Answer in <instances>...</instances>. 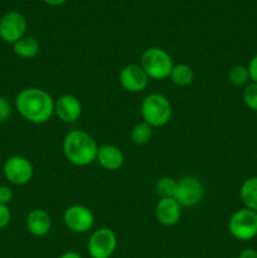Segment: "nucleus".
Segmentation results:
<instances>
[{
    "mask_svg": "<svg viewBox=\"0 0 257 258\" xmlns=\"http://www.w3.org/2000/svg\"><path fill=\"white\" fill-rule=\"evenodd\" d=\"M27 32V20L18 12H8L0 18V38L4 42L14 44L22 39Z\"/></svg>",
    "mask_w": 257,
    "mask_h": 258,
    "instance_id": "obj_10",
    "label": "nucleus"
},
{
    "mask_svg": "<svg viewBox=\"0 0 257 258\" xmlns=\"http://www.w3.org/2000/svg\"><path fill=\"white\" fill-rule=\"evenodd\" d=\"M10 221H12V213H10L9 207L0 204V229L9 226Z\"/></svg>",
    "mask_w": 257,
    "mask_h": 258,
    "instance_id": "obj_24",
    "label": "nucleus"
},
{
    "mask_svg": "<svg viewBox=\"0 0 257 258\" xmlns=\"http://www.w3.org/2000/svg\"><path fill=\"white\" fill-rule=\"evenodd\" d=\"M63 223L73 233H87L95 224V216L87 207L75 204L65 211Z\"/></svg>",
    "mask_w": 257,
    "mask_h": 258,
    "instance_id": "obj_9",
    "label": "nucleus"
},
{
    "mask_svg": "<svg viewBox=\"0 0 257 258\" xmlns=\"http://www.w3.org/2000/svg\"><path fill=\"white\" fill-rule=\"evenodd\" d=\"M247 68H248L249 80L253 83H257V54H254L253 57L251 58Z\"/></svg>",
    "mask_w": 257,
    "mask_h": 258,
    "instance_id": "obj_26",
    "label": "nucleus"
},
{
    "mask_svg": "<svg viewBox=\"0 0 257 258\" xmlns=\"http://www.w3.org/2000/svg\"><path fill=\"white\" fill-rule=\"evenodd\" d=\"M153 138V127L146 122H139L131 131V140L135 145H146Z\"/></svg>",
    "mask_w": 257,
    "mask_h": 258,
    "instance_id": "obj_19",
    "label": "nucleus"
},
{
    "mask_svg": "<svg viewBox=\"0 0 257 258\" xmlns=\"http://www.w3.org/2000/svg\"><path fill=\"white\" fill-rule=\"evenodd\" d=\"M204 197V185L199 178L194 175H184L176 180V190L174 199L180 207H194L202 202Z\"/></svg>",
    "mask_w": 257,
    "mask_h": 258,
    "instance_id": "obj_6",
    "label": "nucleus"
},
{
    "mask_svg": "<svg viewBox=\"0 0 257 258\" xmlns=\"http://www.w3.org/2000/svg\"><path fill=\"white\" fill-rule=\"evenodd\" d=\"M59 258H82V256L75 251H67L65 252V253L60 254Z\"/></svg>",
    "mask_w": 257,
    "mask_h": 258,
    "instance_id": "obj_28",
    "label": "nucleus"
},
{
    "mask_svg": "<svg viewBox=\"0 0 257 258\" xmlns=\"http://www.w3.org/2000/svg\"><path fill=\"white\" fill-rule=\"evenodd\" d=\"M13 50L18 57L29 59V58H34L39 53V43L35 38L24 35L22 39L13 44Z\"/></svg>",
    "mask_w": 257,
    "mask_h": 258,
    "instance_id": "obj_17",
    "label": "nucleus"
},
{
    "mask_svg": "<svg viewBox=\"0 0 257 258\" xmlns=\"http://www.w3.org/2000/svg\"><path fill=\"white\" fill-rule=\"evenodd\" d=\"M54 113L63 122H76L82 113V105L76 96L66 93L54 101Z\"/></svg>",
    "mask_w": 257,
    "mask_h": 258,
    "instance_id": "obj_12",
    "label": "nucleus"
},
{
    "mask_svg": "<svg viewBox=\"0 0 257 258\" xmlns=\"http://www.w3.org/2000/svg\"><path fill=\"white\" fill-rule=\"evenodd\" d=\"M228 231L238 241H249L257 236V212L242 208L232 214Z\"/></svg>",
    "mask_w": 257,
    "mask_h": 258,
    "instance_id": "obj_5",
    "label": "nucleus"
},
{
    "mask_svg": "<svg viewBox=\"0 0 257 258\" xmlns=\"http://www.w3.org/2000/svg\"><path fill=\"white\" fill-rule=\"evenodd\" d=\"M228 81L233 86L247 85L249 81L248 68L241 64L233 66L228 72Z\"/></svg>",
    "mask_w": 257,
    "mask_h": 258,
    "instance_id": "obj_21",
    "label": "nucleus"
},
{
    "mask_svg": "<svg viewBox=\"0 0 257 258\" xmlns=\"http://www.w3.org/2000/svg\"><path fill=\"white\" fill-rule=\"evenodd\" d=\"M243 102L249 110L257 111V83H248L243 90Z\"/></svg>",
    "mask_w": 257,
    "mask_h": 258,
    "instance_id": "obj_22",
    "label": "nucleus"
},
{
    "mask_svg": "<svg viewBox=\"0 0 257 258\" xmlns=\"http://www.w3.org/2000/svg\"><path fill=\"white\" fill-rule=\"evenodd\" d=\"M43 2H44L45 4L50 5V7H59V5L65 4L67 0H43Z\"/></svg>",
    "mask_w": 257,
    "mask_h": 258,
    "instance_id": "obj_29",
    "label": "nucleus"
},
{
    "mask_svg": "<svg viewBox=\"0 0 257 258\" xmlns=\"http://www.w3.org/2000/svg\"><path fill=\"white\" fill-rule=\"evenodd\" d=\"M96 160L98 161L101 166L106 170H118L122 166L123 160V154L120 148L115 145H102L98 148L97 158Z\"/></svg>",
    "mask_w": 257,
    "mask_h": 258,
    "instance_id": "obj_15",
    "label": "nucleus"
},
{
    "mask_svg": "<svg viewBox=\"0 0 257 258\" xmlns=\"http://www.w3.org/2000/svg\"><path fill=\"white\" fill-rule=\"evenodd\" d=\"M238 258H257V251L253 248H244L239 253Z\"/></svg>",
    "mask_w": 257,
    "mask_h": 258,
    "instance_id": "obj_27",
    "label": "nucleus"
},
{
    "mask_svg": "<svg viewBox=\"0 0 257 258\" xmlns=\"http://www.w3.org/2000/svg\"><path fill=\"white\" fill-rule=\"evenodd\" d=\"M25 226L28 232L34 237H44L52 228V218L44 209L35 208L28 213Z\"/></svg>",
    "mask_w": 257,
    "mask_h": 258,
    "instance_id": "obj_14",
    "label": "nucleus"
},
{
    "mask_svg": "<svg viewBox=\"0 0 257 258\" xmlns=\"http://www.w3.org/2000/svg\"><path fill=\"white\" fill-rule=\"evenodd\" d=\"M3 174L10 184L25 185L32 180L34 168H33L30 160H28L25 156L14 155L5 160L4 166H3Z\"/></svg>",
    "mask_w": 257,
    "mask_h": 258,
    "instance_id": "obj_8",
    "label": "nucleus"
},
{
    "mask_svg": "<svg viewBox=\"0 0 257 258\" xmlns=\"http://www.w3.org/2000/svg\"><path fill=\"white\" fill-rule=\"evenodd\" d=\"M12 112L13 108L9 101L3 97V96H0V123H4L5 121L9 120Z\"/></svg>",
    "mask_w": 257,
    "mask_h": 258,
    "instance_id": "obj_23",
    "label": "nucleus"
},
{
    "mask_svg": "<svg viewBox=\"0 0 257 258\" xmlns=\"http://www.w3.org/2000/svg\"><path fill=\"white\" fill-rule=\"evenodd\" d=\"M15 108L23 118L39 125L47 122L54 113V100L42 88L28 87L17 95Z\"/></svg>",
    "mask_w": 257,
    "mask_h": 258,
    "instance_id": "obj_1",
    "label": "nucleus"
},
{
    "mask_svg": "<svg viewBox=\"0 0 257 258\" xmlns=\"http://www.w3.org/2000/svg\"><path fill=\"white\" fill-rule=\"evenodd\" d=\"M169 78L173 81L174 85L179 86V87H185L193 82L194 72L190 66L185 64V63H179V64L173 66Z\"/></svg>",
    "mask_w": 257,
    "mask_h": 258,
    "instance_id": "obj_18",
    "label": "nucleus"
},
{
    "mask_svg": "<svg viewBox=\"0 0 257 258\" xmlns=\"http://www.w3.org/2000/svg\"><path fill=\"white\" fill-rule=\"evenodd\" d=\"M239 197L244 204V208L257 212V176H251L243 181Z\"/></svg>",
    "mask_w": 257,
    "mask_h": 258,
    "instance_id": "obj_16",
    "label": "nucleus"
},
{
    "mask_svg": "<svg viewBox=\"0 0 257 258\" xmlns=\"http://www.w3.org/2000/svg\"><path fill=\"white\" fill-rule=\"evenodd\" d=\"M181 216V207L174 198H164L156 203L155 217L163 226H175Z\"/></svg>",
    "mask_w": 257,
    "mask_h": 258,
    "instance_id": "obj_13",
    "label": "nucleus"
},
{
    "mask_svg": "<svg viewBox=\"0 0 257 258\" xmlns=\"http://www.w3.org/2000/svg\"><path fill=\"white\" fill-rule=\"evenodd\" d=\"M98 146L95 139L83 130H72L65 136L63 154L71 164L87 166L97 158Z\"/></svg>",
    "mask_w": 257,
    "mask_h": 258,
    "instance_id": "obj_2",
    "label": "nucleus"
},
{
    "mask_svg": "<svg viewBox=\"0 0 257 258\" xmlns=\"http://www.w3.org/2000/svg\"><path fill=\"white\" fill-rule=\"evenodd\" d=\"M176 190V180L170 176H163L155 184V191L160 199L174 198Z\"/></svg>",
    "mask_w": 257,
    "mask_h": 258,
    "instance_id": "obj_20",
    "label": "nucleus"
},
{
    "mask_svg": "<svg viewBox=\"0 0 257 258\" xmlns=\"http://www.w3.org/2000/svg\"><path fill=\"white\" fill-rule=\"evenodd\" d=\"M13 190L8 185H0V204L8 206L13 201Z\"/></svg>",
    "mask_w": 257,
    "mask_h": 258,
    "instance_id": "obj_25",
    "label": "nucleus"
},
{
    "mask_svg": "<svg viewBox=\"0 0 257 258\" xmlns=\"http://www.w3.org/2000/svg\"><path fill=\"white\" fill-rule=\"evenodd\" d=\"M120 83L127 92L139 93L148 87L149 77L140 64H127L121 70Z\"/></svg>",
    "mask_w": 257,
    "mask_h": 258,
    "instance_id": "obj_11",
    "label": "nucleus"
},
{
    "mask_svg": "<svg viewBox=\"0 0 257 258\" xmlns=\"http://www.w3.org/2000/svg\"><path fill=\"white\" fill-rule=\"evenodd\" d=\"M140 66L149 78L163 81L170 76L173 70V59L165 49L159 47H150L141 55Z\"/></svg>",
    "mask_w": 257,
    "mask_h": 258,
    "instance_id": "obj_4",
    "label": "nucleus"
},
{
    "mask_svg": "<svg viewBox=\"0 0 257 258\" xmlns=\"http://www.w3.org/2000/svg\"><path fill=\"white\" fill-rule=\"evenodd\" d=\"M173 107L168 98L161 93H150L141 103V116L144 122L151 127H161L170 121Z\"/></svg>",
    "mask_w": 257,
    "mask_h": 258,
    "instance_id": "obj_3",
    "label": "nucleus"
},
{
    "mask_svg": "<svg viewBox=\"0 0 257 258\" xmlns=\"http://www.w3.org/2000/svg\"><path fill=\"white\" fill-rule=\"evenodd\" d=\"M117 247V237L110 228H98L90 236L87 243L91 258H111Z\"/></svg>",
    "mask_w": 257,
    "mask_h": 258,
    "instance_id": "obj_7",
    "label": "nucleus"
}]
</instances>
